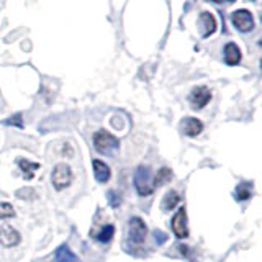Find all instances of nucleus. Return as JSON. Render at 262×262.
Returning <instances> with one entry per match:
<instances>
[{"label":"nucleus","mask_w":262,"mask_h":262,"mask_svg":"<svg viewBox=\"0 0 262 262\" xmlns=\"http://www.w3.org/2000/svg\"><path fill=\"white\" fill-rule=\"evenodd\" d=\"M211 100V90L207 85L193 87L190 95H188V102H190L193 110H203Z\"/></svg>","instance_id":"39448f33"},{"label":"nucleus","mask_w":262,"mask_h":262,"mask_svg":"<svg viewBox=\"0 0 262 262\" xmlns=\"http://www.w3.org/2000/svg\"><path fill=\"white\" fill-rule=\"evenodd\" d=\"M199 23H200V35H202V38L211 36L213 33L216 31V27H218L216 18L210 12H202L200 18H199Z\"/></svg>","instance_id":"9d476101"},{"label":"nucleus","mask_w":262,"mask_h":262,"mask_svg":"<svg viewBox=\"0 0 262 262\" xmlns=\"http://www.w3.org/2000/svg\"><path fill=\"white\" fill-rule=\"evenodd\" d=\"M128 241L133 246H141L146 241V234H147V226L144 221L139 216H133L128 220Z\"/></svg>","instance_id":"20e7f679"},{"label":"nucleus","mask_w":262,"mask_h":262,"mask_svg":"<svg viewBox=\"0 0 262 262\" xmlns=\"http://www.w3.org/2000/svg\"><path fill=\"white\" fill-rule=\"evenodd\" d=\"M92 167H94V176L98 184H106L112 177V169L106 162L100 159H94L92 161Z\"/></svg>","instance_id":"9b49d317"},{"label":"nucleus","mask_w":262,"mask_h":262,"mask_svg":"<svg viewBox=\"0 0 262 262\" xmlns=\"http://www.w3.org/2000/svg\"><path fill=\"white\" fill-rule=\"evenodd\" d=\"M179 251H180V254H182V256H188V251H190V248H188V246H185V244H180L179 246Z\"/></svg>","instance_id":"5701e85b"},{"label":"nucleus","mask_w":262,"mask_h":262,"mask_svg":"<svg viewBox=\"0 0 262 262\" xmlns=\"http://www.w3.org/2000/svg\"><path fill=\"white\" fill-rule=\"evenodd\" d=\"M210 2H215V4H223V2H226V0H210Z\"/></svg>","instance_id":"b1692460"},{"label":"nucleus","mask_w":262,"mask_h":262,"mask_svg":"<svg viewBox=\"0 0 262 262\" xmlns=\"http://www.w3.org/2000/svg\"><path fill=\"white\" fill-rule=\"evenodd\" d=\"M188 221H187V211L185 208H179L174 216L170 220V228H172V233L177 237V239H185L188 236Z\"/></svg>","instance_id":"423d86ee"},{"label":"nucleus","mask_w":262,"mask_h":262,"mask_svg":"<svg viewBox=\"0 0 262 262\" xmlns=\"http://www.w3.org/2000/svg\"><path fill=\"white\" fill-rule=\"evenodd\" d=\"M152 237H154V243L158 244V246L166 244L167 239H169V236L164 233L162 229H154V231H152Z\"/></svg>","instance_id":"aec40b11"},{"label":"nucleus","mask_w":262,"mask_h":262,"mask_svg":"<svg viewBox=\"0 0 262 262\" xmlns=\"http://www.w3.org/2000/svg\"><path fill=\"white\" fill-rule=\"evenodd\" d=\"M13 216H15V208L12 205L7 202H0V220L13 218Z\"/></svg>","instance_id":"6ab92c4d"},{"label":"nucleus","mask_w":262,"mask_h":262,"mask_svg":"<svg viewBox=\"0 0 262 262\" xmlns=\"http://www.w3.org/2000/svg\"><path fill=\"white\" fill-rule=\"evenodd\" d=\"M252 195V182H239L234 188V199L237 202L249 200Z\"/></svg>","instance_id":"4468645a"},{"label":"nucleus","mask_w":262,"mask_h":262,"mask_svg":"<svg viewBox=\"0 0 262 262\" xmlns=\"http://www.w3.org/2000/svg\"><path fill=\"white\" fill-rule=\"evenodd\" d=\"M179 203H180V195H179V192L177 190H169L166 195H164L161 208H162V211H170V210H174Z\"/></svg>","instance_id":"2eb2a0df"},{"label":"nucleus","mask_w":262,"mask_h":262,"mask_svg":"<svg viewBox=\"0 0 262 262\" xmlns=\"http://www.w3.org/2000/svg\"><path fill=\"white\" fill-rule=\"evenodd\" d=\"M21 241V234L12 225H4L0 228V244L4 248H15Z\"/></svg>","instance_id":"6e6552de"},{"label":"nucleus","mask_w":262,"mask_h":262,"mask_svg":"<svg viewBox=\"0 0 262 262\" xmlns=\"http://www.w3.org/2000/svg\"><path fill=\"white\" fill-rule=\"evenodd\" d=\"M106 196H108V203H110L112 208H118L120 207L121 199H120V195L117 192H115V190H108V192H106Z\"/></svg>","instance_id":"4be33fe9"},{"label":"nucleus","mask_w":262,"mask_h":262,"mask_svg":"<svg viewBox=\"0 0 262 262\" xmlns=\"http://www.w3.org/2000/svg\"><path fill=\"white\" fill-rule=\"evenodd\" d=\"M152 170L149 166H138L133 176V182H135V188L139 196H149L156 188H154V182H152Z\"/></svg>","instance_id":"f257e3e1"},{"label":"nucleus","mask_w":262,"mask_h":262,"mask_svg":"<svg viewBox=\"0 0 262 262\" xmlns=\"http://www.w3.org/2000/svg\"><path fill=\"white\" fill-rule=\"evenodd\" d=\"M203 128L205 126H203L202 120L195 118V117H185L182 120V123H180V129H182V133L188 138H195V136L202 135Z\"/></svg>","instance_id":"1a4fd4ad"},{"label":"nucleus","mask_w":262,"mask_h":262,"mask_svg":"<svg viewBox=\"0 0 262 262\" xmlns=\"http://www.w3.org/2000/svg\"><path fill=\"white\" fill-rule=\"evenodd\" d=\"M94 147L95 151L103 152V154H112L113 151H117L120 147V139L112 135L106 129H98L94 135Z\"/></svg>","instance_id":"f03ea898"},{"label":"nucleus","mask_w":262,"mask_h":262,"mask_svg":"<svg viewBox=\"0 0 262 262\" xmlns=\"http://www.w3.org/2000/svg\"><path fill=\"white\" fill-rule=\"evenodd\" d=\"M241 49L236 43H228L223 49V59L228 66H237L241 62Z\"/></svg>","instance_id":"f8f14e48"},{"label":"nucleus","mask_w":262,"mask_h":262,"mask_svg":"<svg viewBox=\"0 0 262 262\" xmlns=\"http://www.w3.org/2000/svg\"><path fill=\"white\" fill-rule=\"evenodd\" d=\"M170 177H172V170H170L169 167H161V169L158 170V174H156L154 179H152L154 188H156V187H161L162 184H166V182H169Z\"/></svg>","instance_id":"a211bd4d"},{"label":"nucleus","mask_w":262,"mask_h":262,"mask_svg":"<svg viewBox=\"0 0 262 262\" xmlns=\"http://www.w3.org/2000/svg\"><path fill=\"white\" fill-rule=\"evenodd\" d=\"M74 180V174H72V169L69 164L66 162H57L56 166L53 167V172H51V182H53V187L56 188L57 192L59 190H64L66 187H69Z\"/></svg>","instance_id":"7ed1b4c3"},{"label":"nucleus","mask_w":262,"mask_h":262,"mask_svg":"<svg viewBox=\"0 0 262 262\" xmlns=\"http://www.w3.org/2000/svg\"><path fill=\"white\" fill-rule=\"evenodd\" d=\"M53 262H82L76 252H74L68 244H61L59 248L54 251V259Z\"/></svg>","instance_id":"ddd939ff"},{"label":"nucleus","mask_w":262,"mask_h":262,"mask_svg":"<svg viewBox=\"0 0 262 262\" xmlns=\"http://www.w3.org/2000/svg\"><path fill=\"white\" fill-rule=\"evenodd\" d=\"M231 21L234 28L239 30L241 33H249L254 30V16L249 10H244V8L231 13Z\"/></svg>","instance_id":"0eeeda50"},{"label":"nucleus","mask_w":262,"mask_h":262,"mask_svg":"<svg viewBox=\"0 0 262 262\" xmlns=\"http://www.w3.org/2000/svg\"><path fill=\"white\" fill-rule=\"evenodd\" d=\"M226 2H229V4H231V2H234V0H226Z\"/></svg>","instance_id":"393cba45"},{"label":"nucleus","mask_w":262,"mask_h":262,"mask_svg":"<svg viewBox=\"0 0 262 262\" xmlns=\"http://www.w3.org/2000/svg\"><path fill=\"white\" fill-rule=\"evenodd\" d=\"M113 236H115V226L108 223V225L102 226L100 231L95 234V239L102 244H108L113 239Z\"/></svg>","instance_id":"f3484780"},{"label":"nucleus","mask_w":262,"mask_h":262,"mask_svg":"<svg viewBox=\"0 0 262 262\" xmlns=\"http://www.w3.org/2000/svg\"><path fill=\"white\" fill-rule=\"evenodd\" d=\"M18 167L21 169V172L25 174V179L31 180L35 177V172L41 167L39 162H31L28 159H18Z\"/></svg>","instance_id":"dca6fc26"},{"label":"nucleus","mask_w":262,"mask_h":262,"mask_svg":"<svg viewBox=\"0 0 262 262\" xmlns=\"http://www.w3.org/2000/svg\"><path fill=\"white\" fill-rule=\"evenodd\" d=\"M5 125L8 126H18V128H23V117H21V113H15L13 117H10L8 120L4 121Z\"/></svg>","instance_id":"412c9836"}]
</instances>
